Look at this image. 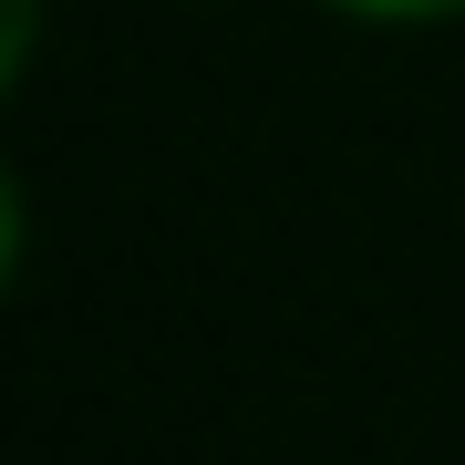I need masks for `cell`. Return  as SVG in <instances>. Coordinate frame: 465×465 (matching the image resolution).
I'll return each mask as SVG.
<instances>
[{"instance_id":"7a4b0ae2","label":"cell","mask_w":465,"mask_h":465,"mask_svg":"<svg viewBox=\"0 0 465 465\" xmlns=\"http://www.w3.org/2000/svg\"><path fill=\"white\" fill-rule=\"evenodd\" d=\"M341 11H372V21H445L465 0H341Z\"/></svg>"},{"instance_id":"6da1fadb","label":"cell","mask_w":465,"mask_h":465,"mask_svg":"<svg viewBox=\"0 0 465 465\" xmlns=\"http://www.w3.org/2000/svg\"><path fill=\"white\" fill-rule=\"evenodd\" d=\"M32 21H42V0H11V21H0V84H21V63H32Z\"/></svg>"}]
</instances>
